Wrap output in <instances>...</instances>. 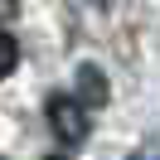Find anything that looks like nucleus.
<instances>
[{"label": "nucleus", "instance_id": "f257e3e1", "mask_svg": "<svg viewBox=\"0 0 160 160\" xmlns=\"http://www.w3.org/2000/svg\"><path fill=\"white\" fill-rule=\"evenodd\" d=\"M44 117H49L53 136H58L63 146H82V141H88V131H92L88 112H82L78 102L68 97V92H53V97H49V107H44Z\"/></svg>", "mask_w": 160, "mask_h": 160}, {"label": "nucleus", "instance_id": "f03ea898", "mask_svg": "<svg viewBox=\"0 0 160 160\" xmlns=\"http://www.w3.org/2000/svg\"><path fill=\"white\" fill-rule=\"evenodd\" d=\"M73 102H78L82 112H97V107H107L112 102V82H107V73L97 68V63H78L73 68Z\"/></svg>", "mask_w": 160, "mask_h": 160}, {"label": "nucleus", "instance_id": "7ed1b4c3", "mask_svg": "<svg viewBox=\"0 0 160 160\" xmlns=\"http://www.w3.org/2000/svg\"><path fill=\"white\" fill-rule=\"evenodd\" d=\"M15 68H20V44L10 29H0V78H10Z\"/></svg>", "mask_w": 160, "mask_h": 160}, {"label": "nucleus", "instance_id": "20e7f679", "mask_svg": "<svg viewBox=\"0 0 160 160\" xmlns=\"http://www.w3.org/2000/svg\"><path fill=\"white\" fill-rule=\"evenodd\" d=\"M15 15V0H0V20H10Z\"/></svg>", "mask_w": 160, "mask_h": 160}, {"label": "nucleus", "instance_id": "39448f33", "mask_svg": "<svg viewBox=\"0 0 160 160\" xmlns=\"http://www.w3.org/2000/svg\"><path fill=\"white\" fill-rule=\"evenodd\" d=\"M92 5H102V10H107V5H112V0H92Z\"/></svg>", "mask_w": 160, "mask_h": 160}, {"label": "nucleus", "instance_id": "423d86ee", "mask_svg": "<svg viewBox=\"0 0 160 160\" xmlns=\"http://www.w3.org/2000/svg\"><path fill=\"white\" fill-rule=\"evenodd\" d=\"M44 160H68V155H44Z\"/></svg>", "mask_w": 160, "mask_h": 160}, {"label": "nucleus", "instance_id": "0eeeda50", "mask_svg": "<svg viewBox=\"0 0 160 160\" xmlns=\"http://www.w3.org/2000/svg\"><path fill=\"white\" fill-rule=\"evenodd\" d=\"M131 160H146V155H131Z\"/></svg>", "mask_w": 160, "mask_h": 160}]
</instances>
